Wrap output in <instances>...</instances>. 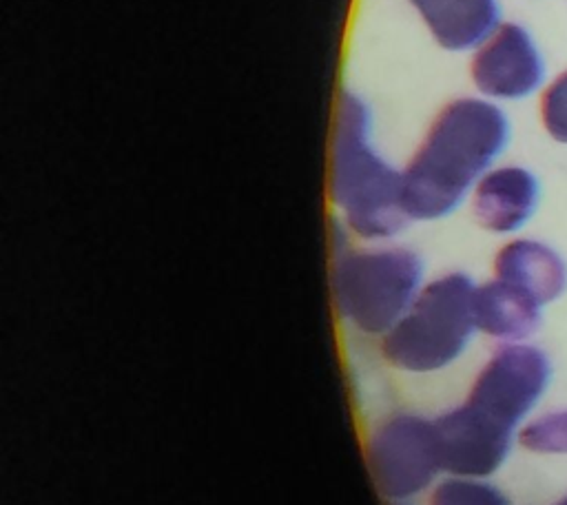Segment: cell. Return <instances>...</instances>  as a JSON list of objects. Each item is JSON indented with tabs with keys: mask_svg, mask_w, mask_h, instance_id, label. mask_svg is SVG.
Listing matches in <instances>:
<instances>
[{
	"mask_svg": "<svg viewBox=\"0 0 567 505\" xmlns=\"http://www.w3.org/2000/svg\"><path fill=\"white\" fill-rule=\"evenodd\" d=\"M507 135V117L498 106L478 97L445 104L403 168V208L410 221L452 215L505 148Z\"/></svg>",
	"mask_w": 567,
	"mask_h": 505,
	"instance_id": "1",
	"label": "cell"
},
{
	"mask_svg": "<svg viewBox=\"0 0 567 505\" xmlns=\"http://www.w3.org/2000/svg\"><path fill=\"white\" fill-rule=\"evenodd\" d=\"M328 197L341 224L359 239L381 244L410 224L403 208V168L374 146L372 113L354 91H341L334 106Z\"/></svg>",
	"mask_w": 567,
	"mask_h": 505,
	"instance_id": "2",
	"label": "cell"
},
{
	"mask_svg": "<svg viewBox=\"0 0 567 505\" xmlns=\"http://www.w3.org/2000/svg\"><path fill=\"white\" fill-rule=\"evenodd\" d=\"M425 264L405 246L341 248L330 270L334 312L370 337L388 334L421 292Z\"/></svg>",
	"mask_w": 567,
	"mask_h": 505,
	"instance_id": "3",
	"label": "cell"
},
{
	"mask_svg": "<svg viewBox=\"0 0 567 505\" xmlns=\"http://www.w3.org/2000/svg\"><path fill=\"white\" fill-rule=\"evenodd\" d=\"M474 292L476 286L465 272H447L425 284L410 310L381 337L383 359L410 374L452 365L478 330Z\"/></svg>",
	"mask_w": 567,
	"mask_h": 505,
	"instance_id": "4",
	"label": "cell"
},
{
	"mask_svg": "<svg viewBox=\"0 0 567 505\" xmlns=\"http://www.w3.org/2000/svg\"><path fill=\"white\" fill-rule=\"evenodd\" d=\"M549 377L551 368L540 350L505 343L483 365L463 405L496 432L514 436L547 390Z\"/></svg>",
	"mask_w": 567,
	"mask_h": 505,
	"instance_id": "5",
	"label": "cell"
},
{
	"mask_svg": "<svg viewBox=\"0 0 567 505\" xmlns=\"http://www.w3.org/2000/svg\"><path fill=\"white\" fill-rule=\"evenodd\" d=\"M365 461L381 494L392 501L416 496L443 472L434 421L416 414L388 419L370 434Z\"/></svg>",
	"mask_w": 567,
	"mask_h": 505,
	"instance_id": "6",
	"label": "cell"
},
{
	"mask_svg": "<svg viewBox=\"0 0 567 505\" xmlns=\"http://www.w3.org/2000/svg\"><path fill=\"white\" fill-rule=\"evenodd\" d=\"M470 71L483 95L514 100L529 95L540 84L543 60L529 33L514 22H505L476 49Z\"/></svg>",
	"mask_w": 567,
	"mask_h": 505,
	"instance_id": "7",
	"label": "cell"
},
{
	"mask_svg": "<svg viewBox=\"0 0 567 505\" xmlns=\"http://www.w3.org/2000/svg\"><path fill=\"white\" fill-rule=\"evenodd\" d=\"M538 182L520 166L487 171L472 195L476 221L492 233L518 230L536 210Z\"/></svg>",
	"mask_w": 567,
	"mask_h": 505,
	"instance_id": "8",
	"label": "cell"
},
{
	"mask_svg": "<svg viewBox=\"0 0 567 505\" xmlns=\"http://www.w3.org/2000/svg\"><path fill=\"white\" fill-rule=\"evenodd\" d=\"M445 51L481 47L498 27L496 0H408Z\"/></svg>",
	"mask_w": 567,
	"mask_h": 505,
	"instance_id": "9",
	"label": "cell"
},
{
	"mask_svg": "<svg viewBox=\"0 0 567 505\" xmlns=\"http://www.w3.org/2000/svg\"><path fill=\"white\" fill-rule=\"evenodd\" d=\"M494 272L496 279L520 288L540 306L554 301L567 286V266L558 252L532 239H516L503 246L496 255Z\"/></svg>",
	"mask_w": 567,
	"mask_h": 505,
	"instance_id": "10",
	"label": "cell"
},
{
	"mask_svg": "<svg viewBox=\"0 0 567 505\" xmlns=\"http://www.w3.org/2000/svg\"><path fill=\"white\" fill-rule=\"evenodd\" d=\"M540 303L520 288L494 279L476 286L474 317L476 328L494 339L518 341L536 332L540 323Z\"/></svg>",
	"mask_w": 567,
	"mask_h": 505,
	"instance_id": "11",
	"label": "cell"
},
{
	"mask_svg": "<svg viewBox=\"0 0 567 505\" xmlns=\"http://www.w3.org/2000/svg\"><path fill=\"white\" fill-rule=\"evenodd\" d=\"M432 505H509V501L501 489L481 478L450 476L436 485Z\"/></svg>",
	"mask_w": 567,
	"mask_h": 505,
	"instance_id": "12",
	"label": "cell"
},
{
	"mask_svg": "<svg viewBox=\"0 0 567 505\" xmlns=\"http://www.w3.org/2000/svg\"><path fill=\"white\" fill-rule=\"evenodd\" d=\"M518 439L527 450L538 454H567V410L527 423Z\"/></svg>",
	"mask_w": 567,
	"mask_h": 505,
	"instance_id": "13",
	"label": "cell"
},
{
	"mask_svg": "<svg viewBox=\"0 0 567 505\" xmlns=\"http://www.w3.org/2000/svg\"><path fill=\"white\" fill-rule=\"evenodd\" d=\"M540 115L547 133L567 144V71L545 89L540 97Z\"/></svg>",
	"mask_w": 567,
	"mask_h": 505,
	"instance_id": "14",
	"label": "cell"
},
{
	"mask_svg": "<svg viewBox=\"0 0 567 505\" xmlns=\"http://www.w3.org/2000/svg\"><path fill=\"white\" fill-rule=\"evenodd\" d=\"M558 505H567V498H565V501H560V503H558Z\"/></svg>",
	"mask_w": 567,
	"mask_h": 505,
	"instance_id": "15",
	"label": "cell"
}]
</instances>
